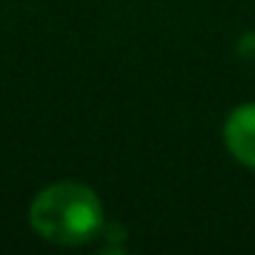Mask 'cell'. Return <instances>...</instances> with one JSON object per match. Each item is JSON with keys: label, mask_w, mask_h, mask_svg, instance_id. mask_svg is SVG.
I'll use <instances>...</instances> for the list:
<instances>
[{"label": "cell", "mask_w": 255, "mask_h": 255, "mask_svg": "<svg viewBox=\"0 0 255 255\" xmlns=\"http://www.w3.org/2000/svg\"><path fill=\"white\" fill-rule=\"evenodd\" d=\"M235 58L248 63V65H255V30H245L238 35L235 40Z\"/></svg>", "instance_id": "3"}, {"label": "cell", "mask_w": 255, "mask_h": 255, "mask_svg": "<svg viewBox=\"0 0 255 255\" xmlns=\"http://www.w3.org/2000/svg\"><path fill=\"white\" fill-rule=\"evenodd\" d=\"M223 145L235 163L255 170V103H240L225 115Z\"/></svg>", "instance_id": "2"}, {"label": "cell", "mask_w": 255, "mask_h": 255, "mask_svg": "<svg viewBox=\"0 0 255 255\" xmlns=\"http://www.w3.org/2000/svg\"><path fill=\"white\" fill-rule=\"evenodd\" d=\"M28 220L38 238L60 248L93 243L108 223L100 195L78 180H58L35 193Z\"/></svg>", "instance_id": "1"}]
</instances>
